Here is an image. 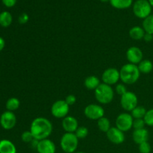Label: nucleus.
I'll list each match as a JSON object with an SVG mask.
<instances>
[{
  "label": "nucleus",
  "mask_w": 153,
  "mask_h": 153,
  "mask_svg": "<svg viewBox=\"0 0 153 153\" xmlns=\"http://www.w3.org/2000/svg\"><path fill=\"white\" fill-rule=\"evenodd\" d=\"M74 153H85V152H74Z\"/></svg>",
  "instance_id": "nucleus-40"
},
{
  "label": "nucleus",
  "mask_w": 153,
  "mask_h": 153,
  "mask_svg": "<svg viewBox=\"0 0 153 153\" xmlns=\"http://www.w3.org/2000/svg\"><path fill=\"white\" fill-rule=\"evenodd\" d=\"M138 149L140 153H150L151 152V146L148 141L139 144Z\"/></svg>",
  "instance_id": "nucleus-30"
},
{
  "label": "nucleus",
  "mask_w": 153,
  "mask_h": 153,
  "mask_svg": "<svg viewBox=\"0 0 153 153\" xmlns=\"http://www.w3.org/2000/svg\"><path fill=\"white\" fill-rule=\"evenodd\" d=\"M88 134H89V131L88 128L85 126H79L76 131H75V134L76 137L79 139H85V137H88Z\"/></svg>",
  "instance_id": "nucleus-27"
},
{
  "label": "nucleus",
  "mask_w": 153,
  "mask_h": 153,
  "mask_svg": "<svg viewBox=\"0 0 153 153\" xmlns=\"http://www.w3.org/2000/svg\"><path fill=\"white\" fill-rule=\"evenodd\" d=\"M60 146L65 153H74L79 146V138L75 133L65 132L60 140Z\"/></svg>",
  "instance_id": "nucleus-4"
},
{
  "label": "nucleus",
  "mask_w": 153,
  "mask_h": 153,
  "mask_svg": "<svg viewBox=\"0 0 153 153\" xmlns=\"http://www.w3.org/2000/svg\"><path fill=\"white\" fill-rule=\"evenodd\" d=\"M36 150L38 153H55L56 146L50 139H43V140H38Z\"/></svg>",
  "instance_id": "nucleus-14"
},
{
  "label": "nucleus",
  "mask_w": 153,
  "mask_h": 153,
  "mask_svg": "<svg viewBox=\"0 0 153 153\" xmlns=\"http://www.w3.org/2000/svg\"><path fill=\"white\" fill-rule=\"evenodd\" d=\"M120 80L126 85H133L138 81L140 76V72L137 65L128 64H125L120 70Z\"/></svg>",
  "instance_id": "nucleus-2"
},
{
  "label": "nucleus",
  "mask_w": 153,
  "mask_h": 153,
  "mask_svg": "<svg viewBox=\"0 0 153 153\" xmlns=\"http://www.w3.org/2000/svg\"><path fill=\"white\" fill-rule=\"evenodd\" d=\"M137 67H138L140 73L148 74V73H151L153 70V64L152 61H149V60L143 59L137 64Z\"/></svg>",
  "instance_id": "nucleus-20"
},
{
  "label": "nucleus",
  "mask_w": 153,
  "mask_h": 153,
  "mask_svg": "<svg viewBox=\"0 0 153 153\" xmlns=\"http://www.w3.org/2000/svg\"><path fill=\"white\" fill-rule=\"evenodd\" d=\"M149 136V131L145 128H141V129H134L132 132L133 141L136 144L138 145L142 143L148 141Z\"/></svg>",
  "instance_id": "nucleus-16"
},
{
  "label": "nucleus",
  "mask_w": 153,
  "mask_h": 153,
  "mask_svg": "<svg viewBox=\"0 0 153 153\" xmlns=\"http://www.w3.org/2000/svg\"><path fill=\"white\" fill-rule=\"evenodd\" d=\"M84 84H85V86L87 89L90 90V91H95L100 86L101 82L97 76H90L85 79Z\"/></svg>",
  "instance_id": "nucleus-18"
},
{
  "label": "nucleus",
  "mask_w": 153,
  "mask_h": 153,
  "mask_svg": "<svg viewBox=\"0 0 153 153\" xmlns=\"http://www.w3.org/2000/svg\"><path fill=\"white\" fill-rule=\"evenodd\" d=\"M146 126L145 121L143 119H134L133 121V128L134 129H141Z\"/></svg>",
  "instance_id": "nucleus-31"
},
{
  "label": "nucleus",
  "mask_w": 153,
  "mask_h": 153,
  "mask_svg": "<svg viewBox=\"0 0 153 153\" xmlns=\"http://www.w3.org/2000/svg\"><path fill=\"white\" fill-rule=\"evenodd\" d=\"M63 129L67 133H75V131L79 128V122L77 119L73 116H67L62 120Z\"/></svg>",
  "instance_id": "nucleus-15"
},
{
  "label": "nucleus",
  "mask_w": 153,
  "mask_h": 153,
  "mask_svg": "<svg viewBox=\"0 0 153 153\" xmlns=\"http://www.w3.org/2000/svg\"><path fill=\"white\" fill-rule=\"evenodd\" d=\"M69 111L70 105L66 102L65 100H57L51 107V114L57 119H64V117L68 116Z\"/></svg>",
  "instance_id": "nucleus-6"
},
{
  "label": "nucleus",
  "mask_w": 153,
  "mask_h": 153,
  "mask_svg": "<svg viewBox=\"0 0 153 153\" xmlns=\"http://www.w3.org/2000/svg\"><path fill=\"white\" fill-rule=\"evenodd\" d=\"M133 121L134 118L132 117L131 114L124 112L118 115L115 121V124L117 128L123 132H126L133 128Z\"/></svg>",
  "instance_id": "nucleus-8"
},
{
  "label": "nucleus",
  "mask_w": 153,
  "mask_h": 153,
  "mask_svg": "<svg viewBox=\"0 0 153 153\" xmlns=\"http://www.w3.org/2000/svg\"><path fill=\"white\" fill-rule=\"evenodd\" d=\"M143 28L146 33L153 34V14L149 15L146 19H143Z\"/></svg>",
  "instance_id": "nucleus-26"
},
{
  "label": "nucleus",
  "mask_w": 153,
  "mask_h": 153,
  "mask_svg": "<svg viewBox=\"0 0 153 153\" xmlns=\"http://www.w3.org/2000/svg\"><path fill=\"white\" fill-rule=\"evenodd\" d=\"M97 126H98L99 129L105 133H107L108 130L111 128L110 120L108 118L105 117H103L97 120Z\"/></svg>",
  "instance_id": "nucleus-23"
},
{
  "label": "nucleus",
  "mask_w": 153,
  "mask_h": 153,
  "mask_svg": "<svg viewBox=\"0 0 153 153\" xmlns=\"http://www.w3.org/2000/svg\"><path fill=\"white\" fill-rule=\"evenodd\" d=\"M152 6L148 0H137L133 5V13L140 19H146L151 15Z\"/></svg>",
  "instance_id": "nucleus-5"
},
{
  "label": "nucleus",
  "mask_w": 153,
  "mask_h": 153,
  "mask_svg": "<svg viewBox=\"0 0 153 153\" xmlns=\"http://www.w3.org/2000/svg\"><path fill=\"white\" fill-rule=\"evenodd\" d=\"M21 139H22V140L24 142V143H31V142L34 140V136H33L32 133L31 132L30 130L29 131H24V132L22 134V135H21Z\"/></svg>",
  "instance_id": "nucleus-28"
},
{
  "label": "nucleus",
  "mask_w": 153,
  "mask_h": 153,
  "mask_svg": "<svg viewBox=\"0 0 153 153\" xmlns=\"http://www.w3.org/2000/svg\"><path fill=\"white\" fill-rule=\"evenodd\" d=\"M143 40L146 43H149V42H151L153 40V34H149V33H146L143 37Z\"/></svg>",
  "instance_id": "nucleus-36"
},
{
  "label": "nucleus",
  "mask_w": 153,
  "mask_h": 153,
  "mask_svg": "<svg viewBox=\"0 0 153 153\" xmlns=\"http://www.w3.org/2000/svg\"><path fill=\"white\" fill-rule=\"evenodd\" d=\"M100 1H102V2H106V1H110V0H100Z\"/></svg>",
  "instance_id": "nucleus-39"
},
{
  "label": "nucleus",
  "mask_w": 153,
  "mask_h": 153,
  "mask_svg": "<svg viewBox=\"0 0 153 153\" xmlns=\"http://www.w3.org/2000/svg\"><path fill=\"white\" fill-rule=\"evenodd\" d=\"M143 120H144L146 125L149 126H153V108L149 109V111H146Z\"/></svg>",
  "instance_id": "nucleus-29"
},
{
  "label": "nucleus",
  "mask_w": 153,
  "mask_h": 153,
  "mask_svg": "<svg viewBox=\"0 0 153 153\" xmlns=\"http://www.w3.org/2000/svg\"><path fill=\"white\" fill-rule=\"evenodd\" d=\"M115 91H116L117 94L123 96L127 92V88L124 84H117L116 85V88H115Z\"/></svg>",
  "instance_id": "nucleus-32"
},
{
  "label": "nucleus",
  "mask_w": 153,
  "mask_h": 153,
  "mask_svg": "<svg viewBox=\"0 0 153 153\" xmlns=\"http://www.w3.org/2000/svg\"><path fill=\"white\" fill-rule=\"evenodd\" d=\"M106 135L109 141L111 142L114 144L119 145L125 141V134L123 131L120 130L116 126L111 127L106 133Z\"/></svg>",
  "instance_id": "nucleus-12"
},
{
  "label": "nucleus",
  "mask_w": 153,
  "mask_h": 153,
  "mask_svg": "<svg viewBox=\"0 0 153 153\" xmlns=\"http://www.w3.org/2000/svg\"><path fill=\"white\" fill-rule=\"evenodd\" d=\"M145 34H146V31H144V29L143 28V27L140 26H134L129 30V37L131 39L135 40H140L143 39Z\"/></svg>",
  "instance_id": "nucleus-19"
},
{
  "label": "nucleus",
  "mask_w": 153,
  "mask_h": 153,
  "mask_svg": "<svg viewBox=\"0 0 153 153\" xmlns=\"http://www.w3.org/2000/svg\"><path fill=\"white\" fill-rule=\"evenodd\" d=\"M4 46H5V41L2 37H0V52L4 49Z\"/></svg>",
  "instance_id": "nucleus-37"
},
{
  "label": "nucleus",
  "mask_w": 153,
  "mask_h": 153,
  "mask_svg": "<svg viewBox=\"0 0 153 153\" xmlns=\"http://www.w3.org/2000/svg\"><path fill=\"white\" fill-rule=\"evenodd\" d=\"M120 80V70H118L116 68H114V67L106 69L102 75V83L110 85V86L116 85Z\"/></svg>",
  "instance_id": "nucleus-10"
},
{
  "label": "nucleus",
  "mask_w": 153,
  "mask_h": 153,
  "mask_svg": "<svg viewBox=\"0 0 153 153\" xmlns=\"http://www.w3.org/2000/svg\"><path fill=\"white\" fill-rule=\"evenodd\" d=\"M3 4L7 7H12L16 4V0H1Z\"/></svg>",
  "instance_id": "nucleus-35"
},
{
  "label": "nucleus",
  "mask_w": 153,
  "mask_h": 153,
  "mask_svg": "<svg viewBox=\"0 0 153 153\" xmlns=\"http://www.w3.org/2000/svg\"><path fill=\"white\" fill-rule=\"evenodd\" d=\"M94 96L97 101L100 104L107 105L113 101L114 92L111 86L101 83L100 86L94 91Z\"/></svg>",
  "instance_id": "nucleus-3"
},
{
  "label": "nucleus",
  "mask_w": 153,
  "mask_h": 153,
  "mask_svg": "<svg viewBox=\"0 0 153 153\" xmlns=\"http://www.w3.org/2000/svg\"><path fill=\"white\" fill-rule=\"evenodd\" d=\"M148 1H149V4H151V6H152V7H153V0H148Z\"/></svg>",
  "instance_id": "nucleus-38"
},
{
  "label": "nucleus",
  "mask_w": 153,
  "mask_h": 153,
  "mask_svg": "<svg viewBox=\"0 0 153 153\" xmlns=\"http://www.w3.org/2000/svg\"><path fill=\"white\" fill-rule=\"evenodd\" d=\"M20 105V102L16 97H11V98L8 99L6 102L5 107L7 108V111H9L13 112L14 111L17 110Z\"/></svg>",
  "instance_id": "nucleus-24"
},
{
  "label": "nucleus",
  "mask_w": 153,
  "mask_h": 153,
  "mask_svg": "<svg viewBox=\"0 0 153 153\" xmlns=\"http://www.w3.org/2000/svg\"><path fill=\"white\" fill-rule=\"evenodd\" d=\"M0 153H16V146L9 140H0Z\"/></svg>",
  "instance_id": "nucleus-17"
},
{
  "label": "nucleus",
  "mask_w": 153,
  "mask_h": 153,
  "mask_svg": "<svg viewBox=\"0 0 153 153\" xmlns=\"http://www.w3.org/2000/svg\"><path fill=\"white\" fill-rule=\"evenodd\" d=\"M65 102L69 105H73L76 102V96L73 95V94H70L68 95L65 99Z\"/></svg>",
  "instance_id": "nucleus-34"
},
{
  "label": "nucleus",
  "mask_w": 153,
  "mask_h": 153,
  "mask_svg": "<svg viewBox=\"0 0 153 153\" xmlns=\"http://www.w3.org/2000/svg\"><path fill=\"white\" fill-rule=\"evenodd\" d=\"M138 99L134 93L127 91L126 94L121 96L120 105L123 109L127 112H131L134 108L137 106Z\"/></svg>",
  "instance_id": "nucleus-7"
},
{
  "label": "nucleus",
  "mask_w": 153,
  "mask_h": 153,
  "mask_svg": "<svg viewBox=\"0 0 153 153\" xmlns=\"http://www.w3.org/2000/svg\"><path fill=\"white\" fill-rule=\"evenodd\" d=\"M13 21V17L10 12L2 11L0 13V25L4 28L10 26Z\"/></svg>",
  "instance_id": "nucleus-21"
},
{
  "label": "nucleus",
  "mask_w": 153,
  "mask_h": 153,
  "mask_svg": "<svg viewBox=\"0 0 153 153\" xmlns=\"http://www.w3.org/2000/svg\"><path fill=\"white\" fill-rule=\"evenodd\" d=\"M28 20H29V16L26 13H22V14L19 15V18H18V21L22 25L27 23Z\"/></svg>",
  "instance_id": "nucleus-33"
},
{
  "label": "nucleus",
  "mask_w": 153,
  "mask_h": 153,
  "mask_svg": "<svg viewBox=\"0 0 153 153\" xmlns=\"http://www.w3.org/2000/svg\"><path fill=\"white\" fill-rule=\"evenodd\" d=\"M84 114L91 120H98L104 117L105 110L100 105L90 104L85 108Z\"/></svg>",
  "instance_id": "nucleus-9"
},
{
  "label": "nucleus",
  "mask_w": 153,
  "mask_h": 153,
  "mask_svg": "<svg viewBox=\"0 0 153 153\" xmlns=\"http://www.w3.org/2000/svg\"><path fill=\"white\" fill-rule=\"evenodd\" d=\"M133 0H110V3L114 8L126 9L132 4Z\"/></svg>",
  "instance_id": "nucleus-22"
},
{
  "label": "nucleus",
  "mask_w": 153,
  "mask_h": 153,
  "mask_svg": "<svg viewBox=\"0 0 153 153\" xmlns=\"http://www.w3.org/2000/svg\"><path fill=\"white\" fill-rule=\"evenodd\" d=\"M30 131L35 140H41L48 138L52 134L53 126L47 118L39 117L33 120L30 126Z\"/></svg>",
  "instance_id": "nucleus-1"
},
{
  "label": "nucleus",
  "mask_w": 153,
  "mask_h": 153,
  "mask_svg": "<svg viewBox=\"0 0 153 153\" xmlns=\"http://www.w3.org/2000/svg\"><path fill=\"white\" fill-rule=\"evenodd\" d=\"M146 111L143 106L137 105V107L134 108L132 111H131V115L134 119H143L145 114H146Z\"/></svg>",
  "instance_id": "nucleus-25"
},
{
  "label": "nucleus",
  "mask_w": 153,
  "mask_h": 153,
  "mask_svg": "<svg viewBox=\"0 0 153 153\" xmlns=\"http://www.w3.org/2000/svg\"><path fill=\"white\" fill-rule=\"evenodd\" d=\"M16 124V117L12 111H6L0 117V125L4 129L10 130L14 128Z\"/></svg>",
  "instance_id": "nucleus-11"
},
{
  "label": "nucleus",
  "mask_w": 153,
  "mask_h": 153,
  "mask_svg": "<svg viewBox=\"0 0 153 153\" xmlns=\"http://www.w3.org/2000/svg\"><path fill=\"white\" fill-rule=\"evenodd\" d=\"M143 52L137 46H131L126 51V58L130 64L137 65L143 60Z\"/></svg>",
  "instance_id": "nucleus-13"
}]
</instances>
